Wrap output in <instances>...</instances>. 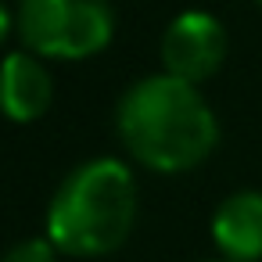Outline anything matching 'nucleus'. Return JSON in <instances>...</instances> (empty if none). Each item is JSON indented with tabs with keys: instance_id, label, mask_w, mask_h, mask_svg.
Wrapping results in <instances>:
<instances>
[{
	"instance_id": "1",
	"label": "nucleus",
	"mask_w": 262,
	"mask_h": 262,
	"mask_svg": "<svg viewBox=\"0 0 262 262\" xmlns=\"http://www.w3.org/2000/svg\"><path fill=\"white\" fill-rule=\"evenodd\" d=\"M115 126L126 151L155 172H187L219 140L215 115L198 86L169 72L133 83L119 101Z\"/></svg>"
},
{
	"instance_id": "2",
	"label": "nucleus",
	"mask_w": 262,
	"mask_h": 262,
	"mask_svg": "<svg viewBox=\"0 0 262 262\" xmlns=\"http://www.w3.org/2000/svg\"><path fill=\"white\" fill-rule=\"evenodd\" d=\"M137 223V180L119 158L76 165L47 205V241L61 255L101 258L129 237Z\"/></svg>"
},
{
	"instance_id": "3",
	"label": "nucleus",
	"mask_w": 262,
	"mask_h": 262,
	"mask_svg": "<svg viewBox=\"0 0 262 262\" xmlns=\"http://www.w3.org/2000/svg\"><path fill=\"white\" fill-rule=\"evenodd\" d=\"M18 33L40 58L79 61L108 47L115 11L108 0H22Z\"/></svg>"
},
{
	"instance_id": "4",
	"label": "nucleus",
	"mask_w": 262,
	"mask_h": 262,
	"mask_svg": "<svg viewBox=\"0 0 262 262\" xmlns=\"http://www.w3.org/2000/svg\"><path fill=\"white\" fill-rule=\"evenodd\" d=\"M226 58V29L208 11H183L162 40V61L165 72L187 83L208 79Z\"/></svg>"
},
{
	"instance_id": "5",
	"label": "nucleus",
	"mask_w": 262,
	"mask_h": 262,
	"mask_svg": "<svg viewBox=\"0 0 262 262\" xmlns=\"http://www.w3.org/2000/svg\"><path fill=\"white\" fill-rule=\"evenodd\" d=\"M54 101V79L29 51H15L0 61V112L11 122H36Z\"/></svg>"
},
{
	"instance_id": "6",
	"label": "nucleus",
	"mask_w": 262,
	"mask_h": 262,
	"mask_svg": "<svg viewBox=\"0 0 262 262\" xmlns=\"http://www.w3.org/2000/svg\"><path fill=\"white\" fill-rule=\"evenodd\" d=\"M212 241L230 262H258L262 258V194L237 190L219 201L212 215Z\"/></svg>"
},
{
	"instance_id": "7",
	"label": "nucleus",
	"mask_w": 262,
	"mask_h": 262,
	"mask_svg": "<svg viewBox=\"0 0 262 262\" xmlns=\"http://www.w3.org/2000/svg\"><path fill=\"white\" fill-rule=\"evenodd\" d=\"M0 262H58V248L47 237H29V241H18L15 248H8V255Z\"/></svg>"
},
{
	"instance_id": "8",
	"label": "nucleus",
	"mask_w": 262,
	"mask_h": 262,
	"mask_svg": "<svg viewBox=\"0 0 262 262\" xmlns=\"http://www.w3.org/2000/svg\"><path fill=\"white\" fill-rule=\"evenodd\" d=\"M8 33H11V15L4 11V4H0V43L8 40Z\"/></svg>"
},
{
	"instance_id": "9",
	"label": "nucleus",
	"mask_w": 262,
	"mask_h": 262,
	"mask_svg": "<svg viewBox=\"0 0 262 262\" xmlns=\"http://www.w3.org/2000/svg\"><path fill=\"white\" fill-rule=\"evenodd\" d=\"M212 262H230V258H212Z\"/></svg>"
},
{
	"instance_id": "10",
	"label": "nucleus",
	"mask_w": 262,
	"mask_h": 262,
	"mask_svg": "<svg viewBox=\"0 0 262 262\" xmlns=\"http://www.w3.org/2000/svg\"><path fill=\"white\" fill-rule=\"evenodd\" d=\"M258 4H262V0H258Z\"/></svg>"
}]
</instances>
